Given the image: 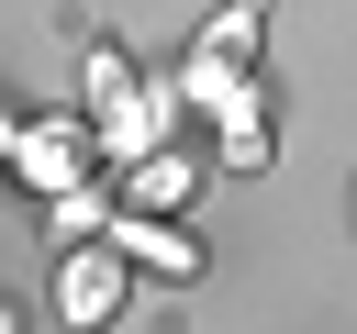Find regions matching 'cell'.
I'll return each instance as SVG.
<instances>
[{
	"instance_id": "1",
	"label": "cell",
	"mask_w": 357,
	"mask_h": 334,
	"mask_svg": "<svg viewBox=\"0 0 357 334\" xmlns=\"http://www.w3.org/2000/svg\"><path fill=\"white\" fill-rule=\"evenodd\" d=\"M78 100H89V134H100V156H156L167 145V100H134V67L112 56V45H89V67H78Z\"/></svg>"
},
{
	"instance_id": "2",
	"label": "cell",
	"mask_w": 357,
	"mask_h": 334,
	"mask_svg": "<svg viewBox=\"0 0 357 334\" xmlns=\"http://www.w3.org/2000/svg\"><path fill=\"white\" fill-rule=\"evenodd\" d=\"M257 33H268V0H223V11H212V33L190 45L178 89H190L201 111H234V100L257 89Z\"/></svg>"
},
{
	"instance_id": "3",
	"label": "cell",
	"mask_w": 357,
	"mask_h": 334,
	"mask_svg": "<svg viewBox=\"0 0 357 334\" xmlns=\"http://www.w3.org/2000/svg\"><path fill=\"white\" fill-rule=\"evenodd\" d=\"M123 245H67V267H56V323L67 334H100L112 312H123Z\"/></svg>"
},
{
	"instance_id": "4",
	"label": "cell",
	"mask_w": 357,
	"mask_h": 334,
	"mask_svg": "<svg viewBox=\"0 0 357 334\" xmlns=\"http://www.w3.org/2000/svg\"><path fill=\"white\" fill-rule=\"evenodd\" d=\"M89 167H100V134H89V122H33V134H11V178L45 189V200L78 189Z\"/></svg>"
},
{
	"instance_id": "5",
	"label": "cell",
	"mask_w": 357,
	"mask_h": 334,
	"mask_svg": "<svg viewBox=\"0 0 357 334\" xmlns=\"http://www.w3.org/2000/svg\"><path fill=\"white\" fill-rule=\"evenodd\" d=\"M112 245H123V267H167V278H201V234H178L167 212H112Z\"/></svg>"
},
{
	"instance_id": "6",
	"label": "cell",
	"mask_w": 357,
	"mask_h": 334,
	"mask_svg": "<svg viewBox=\"0 0 357 334\" xmlns=\"http://www.w3.org/2000/svg\"><path fill=\"white\" fill-rule=\"evenodd\" d=\"M123 189H134L123 212H178V200H201V178H190L167 145H156V156H134V167H123Z\"/></svg>"
},
{
	"instance_id": "7",
	"label": "cell",
	"mask_w": 357,
	"mask_h": 334,
	"mask_svg": "<svg viewBox=\"0 0 357 334\" xmlns=\"http://www.w3.org/2000/svg\"><path fill=\"white\" fill-rule=\"evenodd\" d=\"M223 167H268V100H257V89L223 111Z\"/></svg>"
},
{
	"instance_id": "8",
	"label": "cell",
	"mask_w": 357,
	"mask_h": 334,
	"mask_svg": "<svg viewBox=\"0 0 357 334\" xmlns=\"http://www.w3.org/2000/svg\"><path fill=\"white\" fill-rule=\"evenodd\" d=\"M67 245H89V234H112V200H100V178H78V189H56V212H45Z\"/></svg>"
},
{
	"instance_id": "9",
	"label": "cell",
	"mask_w": 357,
	"mask_h": 334,
	"mask_svg": "<svg viewBox=\"0 0 357 334\" xmlns=\"http://www.w3.org/2000/svg\"><path fill=\"white\" fill-rule=\"evenodd\" d=\"M0 334H11V301H0Z\"/></svg>"
},
{
	"instance_id": "10",
	"label": "cell",
	"mask_w": 357,
	"mask_h": 334,
	"mask_svg": "<svg viewBox=\"0 0 357 334\" xmlns=\"http://www.w3.org/2000/svg\"><path fill=\"white\" fill-rule=\"evenodd\" d=\"M346 223H357V200H346Z\"/></svg>"
}]
</instances>
